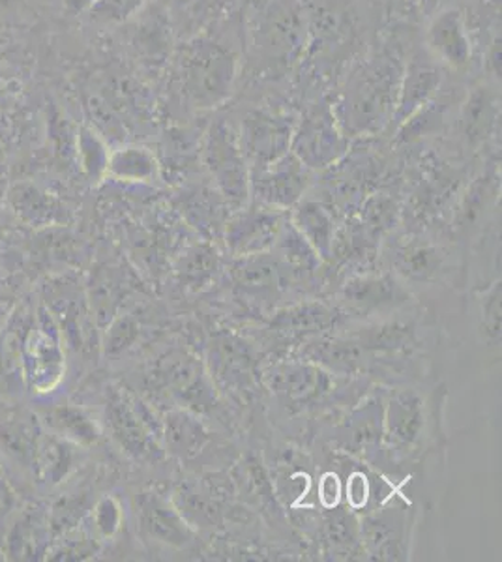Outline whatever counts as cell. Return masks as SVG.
<instances>
[{
  "label": "cell",
  "mask_w": 502,
  "mask_h": 562,
  "mask_svg": "<svg viewBox=\"0 0 502 562\" xmlns=\"http://www.w3.org/2000/svg\"><path fill=\"white\" fill-rule=\"evenodd\" d=\"M401 74L400 66L387 57L373 58L353 74L342 102L332 109L345 137L376 134L394 119Z\"/></svg>",
  "instance_id": "1"
},
{
  "label": "cell",
  "mask_w": 502,
  "mask_h": 562,
  "mask_svg": "<svg viewBox=\"0 0 502 562\" xmlns=\"http://www.w3.org/2000/svg\"><path fill=\"white\" fill-rule=\"evenodd\" d=\"M178 71L188 102L196 108H214L233 90L236 55L214 40H193L182 49Z\"/></svg>",
  "instance_id": "2"
},
{
  "label": "cell",
  "mask_w": 502,
  "mask_h": 562,
  "mask_svg": "<svg viewBox=\"0 0 502 562\" xmlns=\"http://www.w3.org/2000/svg\"><path fill=\"white\" fill-rule=\"evenodd\" d=\"M204 164L227 203L244 205L249 195V167L227 122L216 121L210 126L204 140Z\"/></svg>",
  "instance_id": "3"
},
{
  "label": "cell",
  "mask_w": 502,
  "mask_h": 562,
  "mask_svg": "<svg viewBox=\"0 0 502 562\" xmlns=\"http://www.w3.org/2000/svg\"><path fill=\"white\" fill-rule=\"evenodd\" d=\"M293 154L308 169L328 167L349 147L331 105L319 103L305 111L291 140Z\"/></svg>",
  "instance_id": "4"
},
{
  "label": "cell",
  "mask_w": 502,
  "mask_h": 562,
  "mask_svg": "<svg viewBox=\"0 0 502 562\" xmlns=\"http://www.w3.org/2000/svg\"><path fill=\"white\" fill-rule=\"evenodd\" d=\"M294 126L286 115L255 109L242 119L241 150L246 158L249 173L267 169L274 161L280 160L291 148Z\"/></svg>",
  "instance_id": "5"
},
{
  "label": "cell",
  "mask_w": 502,
  "mask_h": 562,
  "mask_svg": "<svg viewBox=\"0 0 502 562\" xmlns=\"http://www.w3.org/2000/svg\"><path fill=\"white\" fill-rule=\"evenodd\" d=\"M257 49L270 63L289 65L305 45L304 12L297 0H274L257 26Z\"/></svg>",
  "instance_id": "6"
},
{
  "label": "cell",
  "mask_w": 502,
  "mask_h": 562,
  "mask_svg": "<svg viewBox=\"0 0 502 562\" xmlns=\"http://www.w3.org/2000/svg\"><path fill=\"white\" fill-rule=\"evenodd\" d=\"M310 171L294 154L287 153L267 169L252 173L249 190L268 209H289L299 203L312 182Z\"/></svg>",
  "instance_id": "7"
},
{
  "label": "cell",
  "mask_w": 502,
  "mask_h": 562,
  "mask_svg": "<svg viewBox=\"0 0 502 562\" xmlns=\"http://www.w3.org/2000/svg\"><path fill=\"white\" fill-rule=\"evenodd\" d=\"M427 53L440 66L450 70L464 71L471 66L472 47L469 29L464 13L454 8L443 10L427 26Z\"/></svg>",
  "instance_id": "8"
},
{
  "label": "cell",
  "mask_w": 502,
  "mask_h": 562,
  "mask_svg": "<svg viewBox=\"0 0 502 562\" xmlns=\"http://www.w3.org/2000/svg\"><path fill=\"white\" fill-rule=\"evenodd\" d=\"M108 418L116 441L121 442L127 454L134 456L135 460L158 458V442L145 415L137 409V403L115 392L108 405Z\"/></svg>",
  "instance_id": "9"
},
{
  "label": "cell",
  "mask_w": 502,
  "mask_h": 562,
  "mask_svg": "<svg viewBox=\"0 0 502 562\" xmlns=\"http://www.w3.org/2000/svg\"><path fill=\"white\" fill-rule=\"evenodd\" d=\"M280 216L263 209H248L227 224V246L236 257L259 256L280 237Z\"/></svg>",
  "instance_id": "10"
},
{
  "label": "cell",
  "mask_w": 502,
  "mask_h": 562,
  "mask_svg": "<svg viewBox=\"0 0 502 562\" xmlns=\"http://www.w3.org/2000/svg\"><path fill=\"white\" fill-rule=\"evenodd\" d=\"M440 65L430 53H419L409 60L408 68L401 74L400 97L395 105L394 119L408 122V119L424 108L433 94L439 90Z\"/></svg>",
  "instance_id": "11"
},
{
  "label": "cell",
  "mask_w": 502,
  "mask_h": 562,
  "mask_svg": "<svg viewBox=\"0 0 502 562\" xmlns=\"http://www.w3.org/2000/svg\"><path fill=\"white\" fill-rule=\"evenodd\" d=\"M344 301L360 314H376L408 301L400 283L387 274H358L345 281Z\"/></svg>",
  "instance_id": "12"
},
{
  "label": "cell",
  "mask_w": 502,
  "mask_h": 562,
  "mask_svg": "<svg viewBox=\"0 0 502 562\" xmlns=\"http://www.w3.org/2000/svg\"><path fill=\"white\" fill-rule=\"evenodd\" d=\"M140 525L148 537L169 546H186L191 540V530L178 516L166 498L156 493H145L140 501Z\"/></svg>",
  "instance_id": "13"
},
{
  "label": "cell",
  "mask_w": 502,
  "mask_h": 562,
  "mask_svg": "<svg viewBox=\"0 0 502 562\" xmlns=\"http://www.w3.org/2000/svg\"><path fill=\"white\" fill-rule=\"evenodd\" d=\"M328 375L312 364H291L281 368L270 379L274 392L291 405H304L328 389Z\"/></svg>",
  "instance_id": "14"
},
{
  "label": "cell",
  "mask_w": 502,
  "mask_h": 562,
  "mask_svg": "<svg viewBox=\"0 0 502 562\" xmlns=\"http://www.w3.org/2000/svg\"><path fill=\"white\" fill-rule=\"evenodd\" d=\"M387 435L398 445H413L419 441L426 426L424 403L413 392H401L392 397L387 409Z\"/></svg>",
  "instance_id": "15"
},
{
  "label": "cell",
  "mask_w": 502,
  "mask_h": 562,
  "mask_svg": "<svg viewBox=\"0 0 502 562\" xmlns=\"http://www.w3.org/2000/svg\"><path fill=\"white\" fill-rule=\"evenodd\" d=\"M293 227L305 238V243L315 249L319 257L328 259L332 256L336 225L325 206L313 201L300 203L293 214Z\"/></svg>",
  "instance_id": "16"
},
{
  "label": "cell",
  "mask_w": 502,
  "mask_h": 562,
  "mask_svg": "<svg viewBox=\"0 0 502 562\" xmlns=\"http://www.w3.org/2000/svg\"><path fill=\"white\" fill-rule=\"evenodd\" d=\"M443 265L439 249L424 240H409L395 249L394 269L408 280H432Z\"/></svg>",
  "instance_id": "17"
},
{
  "label": "cell",
  "mask_w": 502,
  "mask_h": 562,
  "mask_svg": "<svg viewBox=\"0 0 502 562\" xmlns=\"http://www.w3.org/2000/svg\"><path fill=\"white\" fill-rule=\"evenodd\" d=\"M497 102L488 87L472 89L461 109V124L467 140L482 143L495 126Z\"/></svg>",
  "instance_id": "18"
},
{
  "label": "cell",
  "mask_w": 502,
  "mask_h": 562,
  "mask_svg": "<svg viewBox=\"0 0 502 562\" xmlns=\"http://www.w3.org/2000/svg\"><path fill=\"white\" fill-rule=\"evenodd\" d=\"M105 171L126 182H148L158 175V161L148 148L122 147L109 154Z\"/></svg>",
  "instance_id": "19"
},
{
  "label": "cell",
  "mask_w": 502,
  "mask_h": 562,
  "mask_svg": "<svg viewBox=\"0 0 502 562\" xmlns=\"http://www.w3.org/2000/svg\"><path fill=\"white\" fill-rule=\"evenodd\" d=\"M167 447L172 454L190 458L199 452L207 441V431L196 418L185 415V413H175L167 416Z\"/></svg>",
  "instance_id": "20"
},
{
  "label": "cell",
  "mask_w": 502,
  "mask_h": 562,
  "mask_svg": "<svg viewBox=\"0 0 502 562\" xmlns=\"http://www.w3.org/2000/svg\"><path fill=\"white\" fill-rule=\"evenodd\" d=\"M414 341V330L401 323H381V325L362 328L358 334V346L376 351H398Z\"/></svg>",
  "instance_id": "21"
},
{
  "label": "cell",
  "mask_w": 502,
  "mask_h": 562,
  "mask_svg": "<svg viewBox=\"0 0 502 562\" xmlns=\"http://www.w3.org/2000/svg\"><path fill=\"white\" fill-rule=\"evenodd\" d=\"M358 344L342 341V339H321L312 344V360L319 364L328 366L332 370L353 371L360 362Z\"/></svg>",
  "instance_id": "22"
},
{
  "label": "cell",
  "mask_w": 502,
  "mask_h": 562,
  "mask_svg": "<svg viewBox=\"0 0 502 562\" xmlns=\"http://www.w3.org/2000/svg\"><path fill=\"white\" fill-rule=\"evenodd\" d=\"M278 240H280L278 246H280L281 256L289 267H293L294 272H313L317 267L319 256L315 249L305 243V238L294 229L293 225L291 227L283 225Z\"/></svg>",
  "instance_id": "23"
},
{
  "label": "cell",
  "mask_w": 502,
  "mask_h": 562,
  "mask_svg": "<svg viewBox=\"0 0 502 562\" xmlns=\"http://www.w3.org/2000/svg\"><path fill=\"white\" fill-rule=\"evenodd\" d=\"M147 2L148 0H94V4L85 15L92 25H122L137 15Z\"/></svg>",
  "instance_id": "24"
},
{
  "label": "cell",
  "mask_w": 502,
  "mask_h": 562,
  "mask_svg": "<svg viewBox=\"0 0 502 562\" xmlns=\"http://www.w3.org/2000/svg\"><path fill=\"white\" fill-rule=\"evenodd\" d=\"M331 312L323 306H300L281 314L276 321V326L283 333H312L313 328H323L331 325Z\"/></svg>",
  "instance_id": "25"
},
{
  "label": "cell",
  "mask_w": 502,
  "mask_h": 562,
  "mask_svg": "<svg viewBox=\"0 0 502 562\" xmlns=\"http://www.w3.org/2000/svg\"><path fill=\"white\" fill-rule=\"evenodd\" d=\"M395 216H398V206H395L394 199L388 198L384 193H377L364 203V231L371 233V235H382V233L392 229Z\"/></svg>",
  "instance_id": "26"
},
{
  "label": "cell",
  "mask_w": 502,
  "mask_h": 562,
  "mask_svg": "<svg viewBox=\"0 0 502 562\" xmlns=\"http://www.w3.org/2000/svg\"><path fill=\"white\" fill-rule=\"evenodd\" d=\"M53 420L57 422L58 428L63 434L71 437L77 442H96L98 441V429L94 424L90 422V418L76 409H60L57 411V415Z\"/></svg>",
  "instance_id": "27"
},
{
  "label": "cell",
  "mask_w": 502,
  "mask_h": 562,
  "mask_svg": "<svg viewBox=\"0 0 502 562\" xmlns=\"http://www.w3.org/2000/svg\"><path fill=\"white\" fill-rule=\"evenodd\" d=\"M490 198L491 179H478L459 206L458 227H467L469 222H475L478 212L483 211V206L488 205Z\"/></svg>",
  "instance_id": "28"
},
{
  "label": "cell",
  "mask_w": 502,
  "mask_h": 562,
  "mask_svg": "<svg viewBox=\"0 0 502 562\" xmlns=\"http://www.w3.org/2000/svg\"><path fill=\"white\" fill-rule=\"evenodd\" d=\"M482 333L490 341H501V283L482 299Z\"/></svg>",
  "instance_id": "29"
},
{
  "label": "cell",
  "mask_w": 502,
  "mask_h": 562,
  "mask_svg": "<svg viewBox=\"0 0 502 562\" xmlns=\"http://www.w3.org/2000/svg\"><path fill=\"white\" fill-rule=\"evenodd\" d=\"M121 505L113 497H105L98 503L94 510V525L102 537L111 538L121 529Z\"/></svg>",
  "instance_id": "30"
},
{
  "label": "cell",
  "mask_w": 502,
  "mask_h": 562,
  "mask_svg": "<svg viewBox=\"0 0 502 562\" xmlns=\"http://www.w3.org/2000/svg\"><path fill=\"white\" fill-rule=\"evenodd\" d=\"M92 4L94 0H63V10L68 15H83Z\"/></svg>",
  "instance_id": "31"
},
{
  "label": "cell",
  "mask_w": 502,
  "mask_h": 562,
  "mask_svg": "<svg viewBox=\"0 0 502 562\" xmlns=\"http://www.w3.org/2000/svg\"><path fill=\"white\" fill-rule=\"evenodd\" d=\"M18 0H0V10H7V8L13 7Z\"/></svg>",
  "instance_id": "32"
}]
</instances>
